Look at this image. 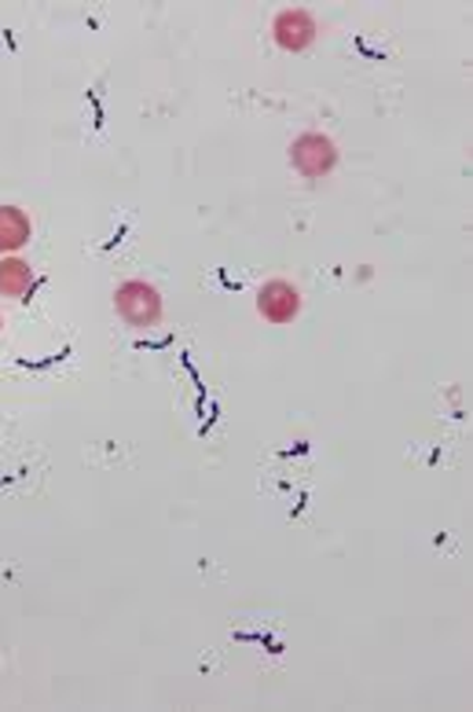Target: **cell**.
Returning <instances> with one entry per match:
<instances>
[{
  "instance_id": "cell-7",
  "label": "cell",
  "mask_w": 473,
  "mask_h": 712,
  "mask_svg": "<svg viewBox=\"0 0 473 712\" xmlns=\"http://www.w3.org/2000/svg\"><path fill=\"white\" fill-rule=\"evenodd\" d=\"M0 328H4V320H0Z\"/></svg>"
},
{
  "instance_id": "cell-3",
  "label": "cell",
  "mask_w": 473,
  "mask_h": 712,
  "mask_svg": "<svg viewBox=\"0 0 473 712\" xmlns=\"http://www.w3.org/2000/svg\"><path fill=\"white\" fill-rule=\"evenodd\" d=\"M272 38L283 52H305V48L315 41V19L312 11L305 8H286L279 11L272 22Z\"/></svg>"
},
{
  "instance_id": "cell-5",
  "label": "cell",
  "mask_w": 473,
  "mask_h": 712,
  "mask_svg": "<svg viewBox=\"0 0 473 712\" xmlns=\"http://www.w3.org/2000/svg\"><path fill=\"white\" fill-rule=\"evenodd\" d=\"M33 235L30 217L22 213L19 207H0V250L16 253L19 247H27Z\"/></svg>"
},
{
  "instance_id": "cell-1",
  "label": "cell",
  "mask_w": 473,
  "mask_h": 712,
  "mask_svg": "<svg viewBox=\"0 0 473 712\" xmlns=\"http://www.w3.org/2000/svg\"><path fill=\"white\" fill-rule=\"evenodd\" d=\"M114 309L129 328H137V331L154 328V323L162 320V294H158L151 283L129 280L114 291Z\"/></svg>"
},
{
  "instance_id": "cell-6",
  "label": "cell",
  "mask_w": 473,
  "mask_h": 712,
  "mask_svg": "<svg viewBox=\"0 0 473 712\" xmlns=\"http://www.w3.org/2000/svg\"><path fill=\"white\" fill-rule=\"evenodd\" d=\"M30 287H33L30 261H22V258H4V261H0V294H4V298H22V294H30Z\"/></svg>"
},
{
  "instance_id": "cell-2",
  "label": "cell",
  "mask_w": 473,
  "mask_h": 712,
  "mask_svg": "<svg viewBox=\"0 0 473 712\" xmlns=\"http://www.w3.org/2000/svg\"><path fill=\"white\" fill-rule=\"evenodd\" d=\"M290 162H294L301 177L320 180L326 173H334L338 148L331 137H323V132H301V137L290 143Z\"/></svg>"
},
{
  "instance_id": "cell-4",
  "label": "cell",
  "mask_w": 473,
  "mask_h": 712,
  "mask_svg": "<svg viewBox=\"0 0 473 712\" xmlns=\"http://www.w3.org/2000/svg\"><path fill=\"white\" fill-rule=\"evenodd\" d=\"M258 312L269 323H290V320H298V312H301V294H298V287H290L286 280H272V283H264L261 287V294H258Z\"/></svg>"
}]
</instances>
